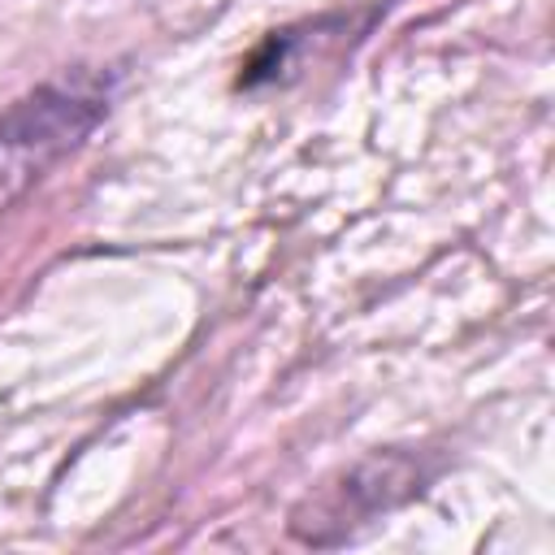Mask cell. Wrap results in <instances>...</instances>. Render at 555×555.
<instances>
[{
	"mask_svg": "<svg viewBox=\"0 0 555 555\" xmlns=\"http://www.w3.org/2000/svg\"><path fill=\"white\" fill-rule=\"evenodd\" d=\"M100 113H104V91L87 78L39 87L0 117V160L17 165L13 173L26 178L30 165L39 169L56 152L74 147L100 121Z\"/></svg>",
	"mask_w": 555,
	"mask_h": 555,
	"instance_id": "6da1fadb",
	"label": "cell"
}]
</instances>
